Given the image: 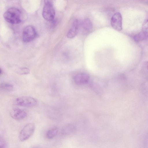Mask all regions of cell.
I'll return each instance as SVG.
<instances>
[{"label":"cell","instance_id":"obj_14","mask_svg":"<svg viewBox=\"0 0 148 148\" xmlns=\"http://www.w3.org/2000/svg\"><path fill=\"white\" fill-rule=\"evenodd\" d=\"M0 87L2 90L9 92L13 90V86L12 85L8 83H3L0 86Z\"/></svg>","mask_w":148,"mask_h":148},{"label":"cell","instance_id":"obj_3","mask_svg":"<svg viewBox=\"0 0 148 148\" xmlns=\"http://www.w3.org/2000/svg\"><path fill=\"white\" fill-rule=\"evenodd\" d=\"M35 129V125L33 123L26 125L21 130L19 136L20 141H24L28 139L33 134Z\"/></svg>","mask_w":148,"mask_h":148},{"label":"cell","instance_id":"obj_9","mask_svg":"<svg viewBox=\"0 0 148 148\" xmlns=\"http://www.w3.org/2000/svg\"><path fill=\"white\" fill-rule=\"evenodd\" d=\"M79 27L81 28L83 32L85 33L90 32L92 28V22L89 18H85L80 23L79 22Z\"/></svg>","mask_w":148,"mask_h":148},{"label":"cell","instance_id":"obj_6","mask_svg":"<svg viewBox=\"0 0 148 148\" xmlns=\"http://www.w3.org/2000/svg\"><path fill=\"white\" fill-rule=\"evenodd\" d=\"M122 17L119 12H117L112 16L111 20L112 27L116 30L120 31L122 29Z\"/></svg>","mask_w":148,"mask_h":148},{"label":"cell","instance_id":"obj_10","mask_svg":"<svg viewBox=\"0 0 148 148\" xmlns=\"http://www.w3.org/2000/svg\"><path fill=\"white\" fill-rule=\"evenodd\" d=\"M79 28V22L77 20H75L73 23L67 34V37L69 38L74 37L77 34Z\"/></svg>","mask_w":148,"mask_h":148},{"label":"cell","instance_id":"obj_5","mask_svg":"<svg viewBox=\"0 0 148 148\" xmlns=\"http://www.w3.org/2000/svg\"><path fill=\"white\" fill-rule=\"evenodd\" d=\"M36 36V32L35 28L32 25H28L23 30L22 39L25 42H29L33 40Z\"/></svg>","mask_w":148,"mask_h":148},{"label":"cell","instance_id":"obj_7","mask_svg":"<svg viewBox=\"0 0 148 148\" xmlns=\"http://www.w3.org/2000/svg\"><path fill=\"white\" fill-rule=\"evenodd\" d=\"M89 76L87 73H78L74 76V81L75 84L82 85L87 84L89 79Z\"/></svg>","mask_w":148,"mask_h":148},{"label":"cell","instance_id":"obj_12","mask_svg":"<svg viewBox=\"0 0 148 148\" xmlns=\"http://www.w3.org/2000/svg\"><path fill=\"white\" fill-rule=\"evenodd\" d=\"M147 38V30L143 29L139 33L134 37V40L137 42L146 40Z\"/></svg>","mask_w":148,"mask_h":148},{"label":"cell","instance_id":"obj_13","mask_svg":"<svg viewBox=\"0 0 148 148\" xmlns=\"http://www.w3.org/2000/svg\"><path fill=\"white\" fill-rule=\"evenodd\" d=\"M58 129L57 127H54L48 130L46 133V136L48 139H52L57 134Z\"/></svg>","mask_w":148,"mask_h":148},{"label":"cell","instance_id":"obj_4","mask_svg":"<svg viewBox=\"0 0 148 148\" xmlns=\"http://www.w3.org/2000/svg\"><path fill=\"white\" fill-rule=\"evenodd\" d=\"M15 103L19 106L27 107H33L37 104L35 99L29 96H22L17 98Z\"/></svg>","mask_w":148,"mask_h":148},{"label":"cell","instance_id":"obj_8","mask_svg":"<svg viewBox=\"0 0 148 148\" xmlns=\"http://www.w3.org/2000/svg\"><path fill=\"white\" fill-rule=\"evenodd\" d=\"M10 115L13 119L19 120L25 118L27 114L26 112L23 110L19 108H15L11 111Z\"/></svg>","mask_w":148,"mask_h":148},{"label":"cell","instance_id":"obj_2","mask_svg":"<svg viewBox=\"0 0 148 148\" xmlns=\"http://www.w3.org/2000/svg\"><path fill=\"white\" fill-rule=\"evenodd\" d=\"M42 15L44 18L47 21H52L54 19L55 12L53 4L50 1H45Z\"/></svg>","mask_w":148,"mask_h":148},{"label":"cell","instance_id":"obj_1","mask_svg":"<svg viewBox=\"0 0 148 148\" xmlns=\"http://www.w3.org/2000/svg\"><path fill=\"white\" fill-rule=\"evenodd\" d=\"M21 11L18 8L12 7L4 12L3 17L5 20L11 24H17L21 21Z\"/></svg>","mask_w":148,"mask_h":148},{"label":"cell","instance_id":"obj_15","mask_svg":"<svg viewBox=\"0 0 148 148\" xmlns=\"http://www.w3.org/2000/svg\"><path fill=\"white\" fill-rule=\"evenodd\" d=\"M16 72L20 75H27L29 73L30 71L27 68H23L20 69Z\"/></svg>","mask_w":148,"mask_h":148},{"label":"cell","instance_id":"obj_11","mask_svg":"<svg viewBox=\"0 0 148 148\" xmlns=\"http://www.w3.org/2000/svg\"><path fill=\"white\" fill-rule=\"evenodd\" d=\"M76 130V127L74 125L68 123L63 126L62 128L61 133L63 135H68L74 133Z\"/></svg>","mask_w":148,"mask_h":148},{"label":"cell","instance_id":"obj_16","mask_svg":"<svg viewBox=\"0 0 148 148\" xmlns=\"http://www.w3.org/2000/svg\"><path fill=\"white\" fill-rule=\"evenodd\" d=\"M2 73V70L0 68V75H1Z\"/></svg>","mask_w":148,"mask_h":148}]
</instances>
